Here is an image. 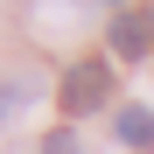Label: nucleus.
Here are the masks:
<instances>
[{
	"instance_id": "nucleus-2",
	"label": "nucleus",
	"mask_w": 154,
	"mask_h": 154,
	"mask_svg": "<svg viewBox=\"0 0 154 154\" xmlns=\"http://www.w3.org/2000/svg\"><path fill=\"white\" fill-rule=\"evenodd\" d=\"M147 49H154V14H119L112 21V56L133 63V56H147Z\"/></svg>"
},
{
	"instance_id": "nucleus-5",
	"label": "nucleus",
	"mask_w": 154,
	"mask_h": 154,
	"mask_svg": "<svg viewBox=\"0 0 154 154\" xmlns=\"http://www.w3.org/2000/svg\"><path fill=\"white\" fill-rule=\"evenodd\" d=\"M14 105H21V91H14V84H0V119H7Z\"/></svg>"
},
{
	"instance_id": "nucleus-3",
	"label": "nucleus",
	"mask_w": 154,
	"mask_h": 154,
	"mask_svg": "<svg viewBox=\"0 0 154 154\" xmlns=\"http://www.w3.org/2000/svg\"><path fill=\"white\" fill-rule=\"evenodd\" d=\"M112 126H119V140H126V147H154V112H147V105H119Z\"/></svg>"
},
{
	"instance_id": "nucleus-4",
	"label": "nucleus",
	"mask_w": 154,
	"mask_h": 154,
	"mask_svg": "<svg viewBox=\"0 0 154 154\" xmlns=\"http://www.w3.org/2000/svg\"><path fill=\"white\" fill-rule=\"evenodd\" d=\"M42 154H77V133H70V126H63V133H49V140H42Z\"/></svg>"
},
{
	"instance_id": "nucleus-1",
	"label": "nucleus",
	"mask_w": 154,
	"mask_h": 154,
	"mask_svg": "<svg viewBox=\"0 0 154 154\" xmlns=\"http://www.w3.org/2000/svg\"><path fill=\"white\" fill-rule=\"evenodd\" d=\"M56 105H63V119H84V112H98V105H112V63H105V56L70 63L63 84H56Z\"/></svg>"
}]
</instances>
